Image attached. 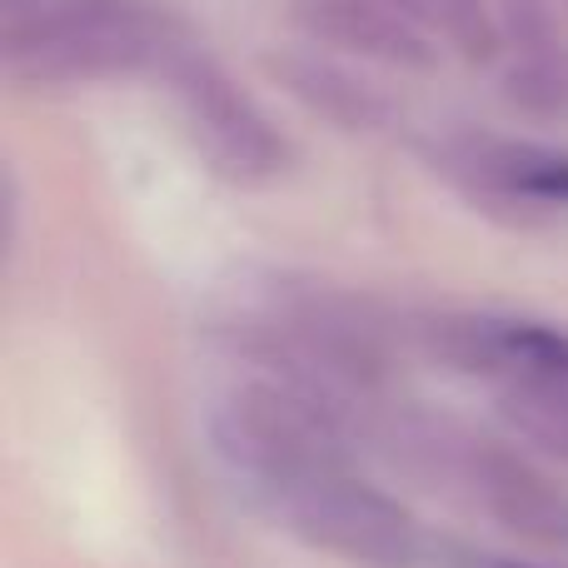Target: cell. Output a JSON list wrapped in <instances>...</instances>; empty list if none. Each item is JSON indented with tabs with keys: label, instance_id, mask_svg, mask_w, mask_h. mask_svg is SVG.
<instances>
[{
	"label": "cell",
	"instance_id": "6da1fadb",
	"mask_svg": "<svg viewBox=\"0 0 568 568\" xmlns=\"http://www.w3.org/2000/svg\"><path fill=\"white\" fill-rule=\"evenodd\" d=\"M190 26L160 0H0V60L20 85H80L165 70Z\"/></svg>",
	"mask_w": 568,
	"mask_h": 568
},
{
	"label": "cell",
	"instance_id": "7a4b0ae2",
	"mask_svg": "<svg viewBox=\"0 0 568 568\" xmlns=\"http://www.w3.org/2000/svg\"><path fill=\"white\" fill-rule=\"evenodd\" d=\"M344 439H349V409L320 394L284 384L275 374L245 379L225 394L215 409V444L240 474L275 489H290L344 469Z\"/></svg>",
	"mask_w": 568,
	"mask_h": 568
},
{
	"label": "cell",
	"instance_id": "3957f363",
	"mask_svg": "<svg viewBox=\"0 0 568 568\" xmlns=\"http://www.w3.org/2000/svg\"><path fill=\"white\" fill-rule=\"evenodd\" d=\"M170 95L180 100L190 135H195L200 155L235 185H265V180L284 175L290 165V140L280 135V125L260 110V100L220 65L215 55H205L195 45H185L165 70Z\"/></svg>",
	"mask_w": 568,
	"mask_h": 568
},
{
	"label": "cell",
	"instance_id": "277c9868",
	"mask_svg": "<svg viewBox=\"0 0 568 568\" xmlns=\"http://www.w3.org/2000/svg\"><path fill=\"white\" fill-rule=\"evenodd\" d=\"M284 519L310 549L354 568H414L424 559L419 519L399 499L349 479L344 469L284 494Z\"/></svg>",
	"mask_w": 568,
	"mask_h": 568
},
{
	"label": "cell",
	"instance_id": "5b68a950",
	"mask_svg": "<svg viewBox=\"0 0 568 568\" xmlns=\"http://www.w3.org/2000/svg\"><path fill=\"white\" fill-rule=\"evenodd\" d=\"M290 20L310 45L359 55L389 70H434V36L389 0H290Z\"/></svg>",
	"mask_w": 568,
	"mask_h": 568
},
{
	"label": "cell",
	"instance_id": "8992f818",
	"mask_svg": "<svg viewBox=\"0 0 568 568\" xmlns=\"http://www.w3.org/2000/svg\"><path fill=\"white\" fill-rule=\"evenodd\" d=\"M469 479L484 509L514 539L539 544V549H568V489H559L534 459L504 444H479L469 454Z\"/></svg>",
	"mask_w": 568,
	"mask_h": 568
},
{
	"label": "cell",
	"instance_id": "52a82bcc",
	"mask_svg": "<svg viewBox=\"0 0 568 568\" xmlns=\"http://www.w3.org/2000/svg\"><path fill=\"white\" fill-rule=\"evenodd\" d=\"M265 70L294 105H304L310 115H320L324 125L344 130V135H374V130L389 125V100L334 55L284 45L265 55Z\"/></svg>",
	"mask_w": 568,
	"mask_h": 568
},
{
	"label": "cell",
	"instance_id": "ba28073f",
	"mask_svg": "<svg viewBox=\"0 0 568 568\" xmlns=\"http://www.w3.org/2000/svg\"><path fill=\"white\" fill-rule=\"evenodd\" d=\"M464 165L499 195L568 205V155L529 140H474Z\"/></svg>",
	"mask_w": 568,
	"mask_h": 568
},
{
	"label": "cell",
	"instance_id": "9c48e42d",
	"mask_svg": "<svg viewBox=\"0 0 568 568\" xmlns=\"http://www.w3.org/2000/svg\"><path fill=\"white\" fill-rule=\"evenodd\" d=\"M499 409L529 444H539L549 459L568 464V379H549V374L504 379Z\"/></svg>",
	"mask_w": 568,
	"mask_h": 568
},
{
	"label": "cell",
	"instance_id": "30bf717a",
	"mask_svg": "<svg viewBox=\"0 0 568 568\" xmlns=\"http://www.w3.org/2000/svg\"><path fill=\"white\" fill-rule=\"evenodd\" d=\"M409 16L429 30L434 40H449L464 60L484 65L504 45V20L484 0H409Z\"/></svg>",
	"mask_w": 568,
	"mask_h": 568
},
{
	"label": "cell",
	"instance_id": "8fae6325",
	"mask_svg": "<svg viewBox=\"0 0 568 568\" xmlns=\"http://www.w3.org/2000/svg\"><path fill=\"white\" fill-rule=\"evenodd\" d=\"M504 105L534 120H564L568 115V70L554 50H524L499 80Z\"/></svg>",
	"mask_w": 568,
	"mask_h": 568
},
{
	"label": "cell",
	"instance_id": "7c38bea8",
	"mask_svg": "<svg viewBox=\"0 0 568 568\" xmlns=\"http://www.w3.org/2000/svg\"><path fill=\"white\" fill-rule=\"evenodd\" d=\"M489 568H524V564H509V559H494Z\"/></svg>",
	"mask_w": 568,
	"mask_h": 568
},
{
	"label": "cell",
	"instance_id": "4fadbf2b",
	"mask_svg": "<svg viewBox=\"0 0 568 568\" xmlns=\"http://www.w3.org/2000/svg\"><path fill=\"white\" fill-rule=\"evenodd\" d=\"M389 6H399V10H409V0H389Z\"/></svg>",
	"mask_w": 568,
	"mask_h": 568
}]
</instances>
